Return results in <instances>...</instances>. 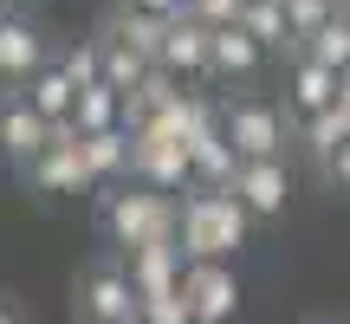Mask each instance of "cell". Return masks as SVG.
<instances>
[{
	"label": "cell",
	"instance_id": "6da1fadb",
	"mask_svg": "<svg viewBox=\"0 0 350 324\" xmlns=\"http://www.w3.org/2000/svg\"><path fill=\"white\" fill-rule=\"evenodd\" d=\"M98 227L111 247L137 253V247H156V240H182V201L169 188H150V182H111L104 188V208H98Z\"/></svg>",
	"mask_w": 350,
	"mask_h": 324
},
{
	"label": "cell",
	"instance_id": "7a4b0ae2",
	"mask_svg": "<svg viewBox=\"0 0 350 324\" xmlns=\"http://www.w3.org/2000/svg\"><path fill=\"white\" fill-rule=\"evenodd\" d=\"M247 234H253V214L234 195V182L227 188H188L182 195V253L188 260H240Z\"/></svg>",
	"mask_w": 350,
	"mask_h": 324
},
{
	"label": "cell",
	"instance_id": "3957f363",
	"mask_svg": "<svg viewBox=\"0 0 350 324\" xmlns=\"http://www.w3.org/2000/svg\"><path fill=\"white\" fill-rule=\"evenodd\" d=\"M78 324H117V318H137V286H130V266L124 260H91L78 273V299H72Z\"/></svg>",
	"mask_w": 350,
	"mask_h": 324
},
{
	"label": "cell",
	"instance_id": "277c9868",
	"mask_svg": "<svg viewBox=\"0 0 350 324\" xmlns=\"http://www.w3.org/2000/svg\"><path fill=\"white\" fill-rule=\"evenodd\" d=\"M221 124H227V137H234L240 162H260V156H292V117H286V111H273V104H260V98L227 104V111H221Z\"/></svg>",
	"mask_w": 350,
	"mask_h": 324
},
{
	"label": "cell",
	"instance_id": "5b68a950",
	"mask_svg": "<svg viewBox=\"0 0 350 324\" xmlns=\"http://www.w3.org/2000/svg\"><path fill=\"white\" fill-rule=\"evenodd\" d=\"M130 182H150V188H195V169H188V143L182 137H163V130L137 124L130 130Z\"/></svg>",
	"mask_w": 350,
	"mask_h": 324
},
{
	"label": "cell",
	"instance_id": "8992f818",
	"mask_svg": "<svg viewBox=\"0 0 350 324\" xmlns=\"http://www.w3.org/2000/svg\"><path fill=\"white\" fill-rule=\"evenodd\" d=\"M26 182H33L39 195H85V188H91V169H85V130H78V117L52 124V143H46V156L26 169Z\"/></svg>",
	"mask_w": 350,
	"mask_h": 324
},
{
	"label": "cell",
	"instance_id": "52a82bcc",
	"mask_svg": "<svg viewBox=\"0 0 350 324\" xmlns=\"http://www.w3.org/2000/svg\"><path fill=\"white\" fill-rule=\"evenodd\" d=\"M52 143V124L33 111V98H26V85H7L0 91V162H13V169H33L39 156H46Z\"/></svg>",
	"mask_w": 350,
	"mask_h": 324
},
{
	"label": "cell",
	"instance_id": "ba28073f",
	"mask_svg": "<svg viewBox=\"0 0 350 324\" xmlns=\"http://www.w3.org/2000/svg\"><path fill=\"white\" fill-rule=\"evenodd\" d=\"M182 299H188V312H195V324H227L240 312V273H234V260H188Z\"/></svg>",
	"mask_w": 350,
	"mask_h": 324
},
{
	"label": "cell",
	"instance_id": "9c48e42d",
	"mask_svg": "<svg viewBox=\"0 0 350 324\" xmlns=\"http://www.w3.org/2000/svg\"><path fill=\"white\" fill-rule=\"evenodd\" d=\"M234 195L247 201L253 221H279V214H286V201H292V169H286V156L240 162V169H234Z\"/></svg>",
	"mask_w": 350,
	"mask_h": 324
},
{
	"label": "cell",
	"instance_id": "30bf717a",
	"mask_svg": "<svg viewBox=\"0 0 350 324\" xmlns=\"http://www.w3.org/2000/svg\"><path fill=\"white\" fill-rule=\"evenodd\" d=\"M124 266H130V286H137V299H156V292H182L188 253H182V240H156V247L124 253Z\"/></svg>",
	"mask_w": 350,
	"mask_h": 324
},
{
	"label": "cell",
	"instance_id": "8fae6325",
	"mask_svg": "<svg viewBox=\"0 0 350 324\" xmlns=\"http://www.w3.org/2000/svg\"><path fill=\"white\" fill-rule=\"evenodd\" d=\"M188 169H195V188H227L240 169V150L234 137H227V124L214 117V124H201L195 137H188Z\"/></svg>",
	"mask_w": 350,
	"mask_h": 324
},
{
	"label": "cell",
	"instance_id": "7c38bea8",
	"mask_svg": "<svg viewBox=\"0 0 350 324\" xmlns=\"http://www.w3.org/2000/svg\"><path fill=\"white\" fill-rule=\"evenodd\" d=\"M208 39H214V26L175 13V20H169V39H163V59H156V65L195 85V78H208Z\"/></svg>",
	"mask_w": 350,
	"mask_h": 324
},
{
	"label": "cell",
	"instance_id": "4fadbf2b",
	"mask_svg": "<svg viewBox=\"0 0 350 324\" xmlns=\"http://www.w3.org/2000/svg\"><path fill=\"white\" fill-rule=\"evenodd\" d=\"M46 39H39V26H26V20H0V85H26L33 72H46Z\"/></svg>",
	"mask_w": 350,
	"mask_h": 324
},
{
	"label": "cell",
	"instance_id": "5bb4252c",
	"mask_svg": "<svg viewBox=\"0 0 350 324\" xmlns=\"http://www.w3.org/2000/svg\"><path fill=\"white\" fill-rule=\"evenodd\" d=\"M338 78L344 72H331V65H318V59H292V72H286V117H312V111H325V104H338Z\"/></svg>",
	"mask_w": 350,
	"mask_h": 324
},
{
	"label": "cell",
	"instance_id": "9a60e30c",
	"mask_svg": "<svg viewBox=\"0 0 350 324\" xmlns=\"http://www.w3.org/2000/svg\"><path fill=\"white\" fill-rule=\"evenodd\" d=\"M260 59H266V46L240 20L234 26H214V39H208V78H247Z\"/></svg>",
	"mask_w": 350,
	"mask_h": 324
},
{
	"label": "cell",
	"instance_id": "2e32d148",
	"mask_svg": "<svg viewBox=\"0 0 350 324\" xmlns=\"http://www.w3.org/2000/svg\"><path fill=\"white\" fill-rule=\"evenodd\" d=\"M85 169H91V188H111L130 175V130H91L85 137Z\"/></svg>",
	"mask_w": 350,
	"mask_h": 324
},
{
	"label": "cell",
	"instance_id": "e0dca14e",
	"mask_svg": "<svg viewBox=\"0 0 350 324\" xmlns=\"http://www.w3.org/2000/svg\"><path fill=\"white\" fill-rule=\"evenodd\" d=\"M338 143H350V124H344L338 104H325V111H312V117H292V150H305L312 162H325Z\"/></svg>",
	"mask_w": 350,
	"mask_h": 324
},
{
	"label": "cell",
	"instance_id": "ac0fdd59",
	"mask_svg": "<svg viewBox=\"0 0 350 324\" xmlns=\"http://www.w3.org/2000/svg\"><path fill=\"white\" fill-rule=\"evenodd\" d=\"M26 98H33V111L46 117V124H65V117L78 111V85H72V72H65V65L33 72V78H26Z\"/></svg>",
	"mask_w": 350,
	"mask_h": 324
},
{
	"label": "cell",
	"instance_id": "d6986e66",
	"mask_svg": "<svg viewBox=\"0 0 350 324\" xmlns=\"http://www.w3.org/2000/svg\"><path fill=\"white\" fill-rule=\"evenodd\" d=\"M111 39H124V46H137L143 59H163V39H169V20L163 13H143V7H117V20H111Z\"/></svg>",
	"mask_w": 350,
	"mask_h": 324
},
{
	"label": "cell",
	"instance_id": "ffe728a7",
	"mask_svg": "<svg viewBox=\"0 0 350 324\" xmlns=\"http://www.w3.org/2000/svg\"><path fill=\"white\" fill-rule=\"evenodd\" d=\"M299 52H305V59H318V65H331V72H350V0L318 26L312 39H299Z\"/></svg>",
	"mask_w": 350,
	"mask_h": 324
},
{
	"label": "cell",
	"instance_id": "44dd1931",
	"mask_svg": "<svg viewBox=\"0 0 350 324\" xmlns=\"http://www.w3.org/2000/svg\"><path fill=\"white\" fill-rule=\"evenodd\" d=\"M240 26H247L266 52L299 46V39H292V20H286V0H247V7H240Z\"/></svg>",
	"mask_w": 350,
	"mask_h": 324
},
{
	"label": "cell",
	"instance_id": "7402d4cb",
	"mask_svg": "<svg viewBox=\"0 0 350 324\" xmlns=\"http://www.w3.org/2000/svg\"><path fill=\"white\" fill-rule=\"evenodd\" d=\"M72 117H78V130H85V137H91V130H117V124H124V91L98 78V85L78 91V111H72Z\"/></svg>",
	"mask_w": 350,
	"mask_h": 324
},
{
	"label": "cell",
	"instance_id": "603a6c76",
	"mask_svg": "<svg viewBox=\"0 0 350 324\" xmlns=\"http://www.w3.org/2000/svg\"><path fill=\"white\" fill-rule=\"evenodd\" d=\"M98 46H104V85H117V91L130 98V91L150 78V59H143L137 46H124V39H111V33H104Z\"/></svg>",
	"mask_w": 350,
	"mask_h": 324
},
{
	"label": "cell",
	"instance_id": "cb8c5ba5",
	"mask_svg": "<svg viewBox=\"0 0 350 324\" xmlns=\"http://www.w3.org/2000/svg\"><path fill=\"white\" fill-rule=\"evenodd\" d=\"M344 0H286V20H292V39H312L318 26L331 20V13H338Z\"/></svg>",
	"mask_w": 350,
	"mask_h": 324
},
{
	"label": "cell",
	"instance_id": "d4e9b609",
	"mask_svg": "<svg viewBox=\"0 0 350 324\" xmlns=\"http://www.w3.org/2000/svg\"><path fill=\"white\" fill-rule=\"evenodd\" d=\"M137 318L143 324H195V312H188L182 292H156V299H137Z\"/></svg>",
	"mask_w": 350,
	"mask_h": 324
},
{
	"label": "cell",
	"instance_id": "484cf974",
	"mask_svg": "<svg viewBox=\"0 0 350 324\" xmlns=\"http://www.w3.org/2000/svg\"><path fill=\"white\" fill-rule=\"evenodd\" d=\"M240 7H247V0H182V13H188V20H201V26H234Z\"/></svg>",
	"mask_w": 350,
	"mask_h": 324
},
{
	"label": "cell",
	"instance_id": "4316f807",
	"mask_svg": "<svg viewBox=\"0 0 350 324\" xmlns=\"http://www.w3.org/2000/svg\"><path fill=\"white\" fill-rule=\"evenodd\" d=\"M318 169H325V182H331V188H344V195H350V143H338V150L318 162Z\"/></svg>",
	"mask_w": 350,
	"mask_h": 324
},
{
	"label": "cell",
	"instance_id": "83f0119b",
	"mask_svg": "<svg viewBox=\"0 0 350 324\" xmlns=\"http://www.w3.org/2000/svg\"><path fill=\"white\" fill-rule=\"evenodd\" d=\"M124 7H143V13H163V20H175V13H182V0H124Z\"/></svg>",
	"mask_w": 350,
	"mask_h": 324
},
{
	"label": "cell",
	"instance_id": "f1b7e54d",
	"mask_svg": "<svg viewBox=\"0 0 350 324\" xmlns=\"http://www.w3.org/2000/svg\"><path fill=\"white\" fill-rule=\"evenodd\" d=\"M0 324H26V312H20V305L7 299V292H0Z\"/></svg>",
	"mask_w": 350,
	"mask_h": 324
},
{
	"label": "cell",
	"instance_id": "f546056e",
	"mask_svg": "<svg viewBox=\"0 0 350 324\" xmlns=\"http://www.w3.org/2000/svg\"><path fill=\"white\" fill-rule=\"evenodd\" d=\"M338 111H344V124H350V72L338 78Z\"/></svg>",
	"mask_w": 350,
	"mask_h": 324
},
{
	"label": "cell",
	"instance_id": "4dcf8cb0",
	"mask_svg": "<svg viewBox=\"0 0 350 324\" xmlns=\"http://www.w3.org/2000/svg\"><path fill=\"white\" fill-rule=\"evenodd\" d=\"M117 324H143V318H117Z\"/></svg>",
	"mask_w": 350,
	"mask_h": 324
},
{
	"label": "cell",
	"instance_id": "1f68e13d",
	"mask_svg": "<svg viewBox=\"0 0 350 324\" xmlns=\"http://www.w3.org/2000/svg\"><path fill=\"white\" fill-rule=\"evenodd\" d=\"M312 324H338V318H312Z\"/></svg>",
	"mask_w": 350,
	"mask_h": 324
},
{
	"label": "cell",
	"instance_id": "d6a6232c",
	"mask_svg": "<svg viewBox=\"0 0 350 324\" xmlns=\"http://www.w3.org/2000/svg\"><path fill=\"white\" fill-rule=\"evenodd\" d=\"M0 20H7V0H0Z\"/></svg>",
	"mask_w": 350,
	"mask_h": 324
}]
</instances>
